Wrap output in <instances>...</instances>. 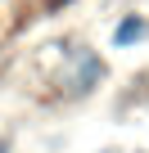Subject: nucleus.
Segmentation results:
<instances>
[{
    "label": "nucleus",
    "mask_w": 149,
    "mask_h": 153,
    "mask_svg": "<svg viewBox=\"0 0 149 153\" xmlns=\"http://www.w3.org/2000/svg\"><path fill=\"white\" fill-rule=\"evenodd\" d=\"M145 36V23L140 18H127L122 27H118V45H131V41H140Z\"/></svg>",
    "instance_id": "1"
}]
</instances>
